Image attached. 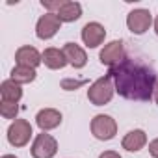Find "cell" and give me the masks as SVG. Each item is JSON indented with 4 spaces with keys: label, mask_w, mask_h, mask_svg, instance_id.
<instances>
[{
    "label": "cell",
    "mask_w": 158,
    "mask_h": 158,
    "mask_svg": "<svg viewBox=\"0 0 158 158\" xmlns=\"http://www.w3.org/2000/svg\"><path fill=\"white\" fill-rule=\"evenodd\" d=\"M112 76L115 93H119L127 101H151L154 95V86H156V73L152 67L143 63L141 60L136 58H125L119 65L112 67L108 71Z\"/></svg>",
    "instance_id": "1"
},
{
    "label": "cell",
    "mask_w": 158,
    "mask_h": 158,
    "mask_svg": "<svg viewBox=\"0 0 158 158\" xmlns=\"http://www.w3.org/2000/svg\"><path fill=\"white\" fill-rule=\"evenodd\" d=\"M115 95V86L110 74H104L88 88V101L93 106H104L108 104Z\"/></svg>",
    "instance_id": "2"
},
{
    "label": "cell",
    "mask_w": 158,
    "mask_h": 158,
    "mask_svg": "<svg viewBox=\"0 0 158 158\" xmlns=\"http://www.w3.org/2000/svg\"><path fill=\"white\" fill-rule=\"evenodd\" d=\"M91 134L101 141H110L117 134V121L108 114H97L91 119Z\"/></svg>",
    "instance_id": "3"
},
{
    "label": "cell",
    "mask_w": 158,
    "mask_h": 158,
    "mask_svg": "<svg viewBox=\"0 0 158 158\" xmlns=\"http://www.w3.org/2000/svg\"><path fill=\"white\" fill-rule=\"evenodd\" d=\"M32 136H34V130H32L30 121H26V119H15L8 127V141H10V145H13L17 149L26 147L30 143Z\"/></svg>",
    "instance_id": "4"
},
{
    "label": "cell",
    "mask_w": 158,
    "mask_h": 158,
    "mask_svg": "<svg viewBox=\"0 0 158 158\" xmlns=\"http://www.w3.org/2000/svg\"><path fill=\"white\" fill-rule=\"evenodd\" d=\"M58 152V141L54 136L41 132L34 138V143L30 147L32 158H54Z\"/></svg>",
    "instance_id": "5"
},
{
    "label": "cell",
    "mask_w": 158,
    "mask_h": 158,
    "mask_svg": "<svg viewBox=\"0 0 158 158\" xmlns=\"http://www.w3.org/2000/svg\"><path fill=\"white\" fill-rule=\"evenodd\" d=\"M152 15L145 8H136L127 15V28L134 35H143L151 26H152Z\"/></svg>",
    "instance_id": "6"
},
{
    "label": "cell",
    "mask_w": 158,
    "mask_h": 158,
    "mask_svg": "<svg viewBox=\"0 0 158 158\" xmlns=\"http://www.w3.org/2000/svg\"><path fill=\"white\" fill-rule=\"evenodd\" d=\"M127 58V52H125V43L121 39H115V41H110L102 47L101 54H99V60L102 65H106L108 69L119 65L123 60Z\"/></svg>",
    "instance_id": "7"
},
{
    "label": "cell",
    "mask_w": 158,
    "mask_h": 158,
    "mask_svg": "<svg viewBox=\"0 0 158 158\" xmlns=\"http://www.w3.org/2000/svg\"><path fill=\"white\" fill-rule=\"evenodd\" d=\"M61 24L63 23L60 21V17L56 13H45V15H41L37 19V24H35V35H37V39H41V41L52 39L60 32Z\"/></svg>",
    "instance_id": "8"
},
{
    "label": "cell",
    "mask_w": 158,
    "mask_h": 158,
    "mask_svg": "<svg viewBox=\"0 0 158 158\" xmlns=\"http://www.w3.org/2000/svg\"><path fill=\"white\" fill-rule=\"evenodd\" d=\"M80 37H82V41H84V45H86L88 48H97V47H101V45L104 43V39H106V28H104L101 23L91 21V23L84 24V28H82V32H80Z\"/></svg>",
    "instance_id": "9"
},
{
    "label": "cell",
    "mask_w": 158,
    "mask_h": 158,
    "mask_svg": "<svg viewBox=\"0 0 158 158\" xmlns=\"http://www.w3.org/2000/svg\"><path fill=\"white\" fill-rule=\"evenodd\" d=\"M61 121H63V115L56 108H43L35 115V125L41 128V132H48V130L58 128L61 125Z\"/></svg>",
    "instance_id": "10"
},
{
    "label": "cell",
    "mask_w": 158,
    "mask_h": 158,
    "mask_svg": "<svg viewBox=\"0 0 158 158\" xmlns=\"http://www.w3.org/2000/svg\"><path fill=\"white\" fill-rule=\"evenodd\" d=\"M15 61H17V65H24V67L35 69L39 63H43V54H41L35 47L24 45V47H19V48H17V52H15Z\"/></svg>",
    "instance_id": "11"
},
{
    "label": "cell",
    "mask_w": 158,
    "mask_h": 158,
    "mask_svg": "<svg viewBox=\"0 0 158 158\" xmlns=\"http://www.w3.org/2000/svg\"><path fill=\"white\" fill-rule=\"evenodd\" d=\"M63 52H65V58H67V61H69L71 67H74V69H84L86 67L88 54H86V50L80 45L69 41V43L63 45Z\"/></svg>",
    "instance_id": "12"
},
{
    "label": "cell",
    "mask_w": 158,
    "mask_h": 158,
    "mask_svg": "<svg viewBox=\"0 0 158 158\" xmlns=\"http://www.w3.org/2000/svg\"><path fill=\"white\" fill-rule=\"evenodd\" d=\"M145 145H147V134L141 128H134V130L127 132L125 138H123V141H121V147L125 151H128V152H138Z\"/></svg>",
    "instance_id": "13"
},
{
    "label": "cell",
    "mask_w": 158,
    "mask_h": 158,
    "mask_svg": "<svg viewBox=\"0 0 158 158\" xmlns=\"http://www.w3.org/2000/svg\"><path fill=\"white\" fill-rule=\"evenodd\" d=\"M43 63H45V67H48L52 71H58V69H63L65 65H69L63 48H56V47H48L43 50Z\"/></svg>",
    "instance_id": "14"
},
{
    "label": "cell",
    "mask_w": 158,
    "mask_h": 158,
    "mask_svg": "<svg viewBox=\"0 0 158 158\" xmlns=\"http://www.w3.org/2000/svg\"><path fill=\"white\" fill-rule=\"evenodd\" d=\"M0 99L4 102H17L23 99V86H19L17 82H13L11 78L4 80L0 84Z\"/></svg>",
    "instance_id": "15"
},
{
    "label": "cell",
    "mask_w": 158,
    "mask_h": 158,
    "mask_svg": "<svg viewBox=\"0 0 158 158\" xmlns=\"http://www.w3.org/2000/svg\"><path fill=\"white\" fill-rule=\"evenodd\" d=\"M56 15L60 17L61 23H74V21H78L82 17V4L80 2H73V0H67Z\"/></svg>",
    "instance_id": "16"
},
{
    "label": "cell",
    "mask_w": 158,
    "mask_h": 158,
    "mask_svg": "<svg viewBox=\"0 0 158 158\" xmlns=\"http://www.w3.org/2000/svg\"><path fill=\"white\" fill-rule=\"evenodd\" d=\"M35 76H37L35 69H32V67H24V65H15V67L11 69V73H10V78H11L13 82H17L19 86H24V84L34 82V80H35Z\"/></svg>",
    "instance_id": "17"
},
{
    "label": "cell",
    "mask_w": 158,
    "mask_h": 158,
    "mask_svg": "<svg viewBox=\"0 0 158 158\" xmlns=\"http://www.w3.org/2000/svg\"><path fill=\"white\" fill-rule=\"evenodd\" d=\"M19 114V104L17 102H0V115L4 119H19L17 117Z\"/></svg>",
    "instance_id": "18"
},
{
    "label": "cell",
    "mask_w": 158,
    "mask_h": 158,
    "mask_svg": "<svg viewBox=\"0 0 158 158\" xmlns=\"http://www.w3.org/2000/svg\"><path fill=\"white\" fill-rule=\"evenodd\" d=\"M65 2L67 0H41V6L47 10V13H58Z\"/></svg>",
    "instance_id": "19"
},
{
    "label": "cell",
    "mask_w": 158,
    "mask_h": 158,
    "mask_svg": "<svg viewBox=\"0 0 158 158\" xmlns=\"http://www.w3.org/2000/svg\"><path fill=\"white\" fill-rule=\"evenodd\" d=\"M84 84H86V80H69V78H65V80L61 82V88L67 89V91H73V89L80 88V86H84Z\"/></svg>",
    "instance_id": "20"
},
{
    "label": "cell",
    "mask_w": 158,
    "mask_h": 158,
    "mask_svg": "<svg viewBox=\"0 0 158 158\" xmlns=\"http://www.w3.org/2000/svg\"><path fill=\"white\" fill-rule=\"evenodd\" d=\"M149 154L152 158H158V138H154L152 141H149Z\"/></svg>",
    "instance_id": "21"
},
{
    "label": "cell",
    "mask_w": 158,
    "mask_h": 158,
    "mask_svg": "<svg viewBox=\"0 0 158 158\" xmlns=\"http://www.w3.org/2000/svg\"><path fill=\"white\" fill-rule=\"evenodd\" d=\"M99 158H123V156L117 151H104V152L99 154Z\"/></svg>",
    "instance_id": "22"
},
{
    "label": "cell",
    "mask_w": 158,
    "mask_h": 158,
    "mask_svg": "<svg viewBox=\"0 0 158 158\" xmlns=\"http://www.w3.org/2000/svg\"><path fill=\"white\" fill-rule=\"evenodd\" d=\"M152 99H154V102L158 104V80H156V86H154V95H152Z\"/></svg>",
    "instance_id": "23"
},
{
    "label": "cell",
    "mask_w": 158,
    "mask_h": 158,
    "mask_svg": "<svg viewBox=\"0 0 158 158\" xmlns=\"http://www.w3.org/2000/svg\"><path fill=\"white\" fill-rule=\"evenodd\" d=\"M152 26H154V34L158 35V15L154 17V23H152Z\"/></svg>",
    "instance_id": "24"
},
{
    "label": "cell",
    "mask_w": 158,
    "mask_h": 158,
    "mask_svg": "<svg viewBox=\"0 0 158 158\" xmlns=\"http://www.w3.org/2000/svg\"><path fill=\"white\" fill-rule=\"evenodd\" d=\"M0 158H17V156H15V154H2Z\"/></svg>",
    "instance_id": "25"
}]
</instances>
